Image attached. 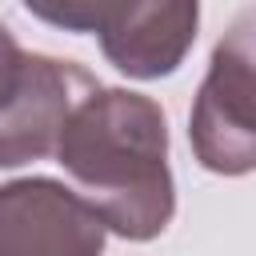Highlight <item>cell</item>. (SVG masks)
Returning a JSON list of instances; mask_svg holds the SVG:
<instances>
[{
	"mask_svg": "<svg viewBox=\"0 0 256 256\" xmlns=\"http://www.w3.org/2000/svg\"><path fill=\"white\" fill-rule=\"evenodd\" d=\"M56 160L108 232L152 240L172 224L168 120L156 100L128 88H96L64 124Z\"/></svg>",
	"mask_w": 256,
	"mask_h": 256,
	"instance_id": "1",
	"label": "cell"
},
{
	"mask_svg": "<svg viewBox=\"0 0 256 256\" xmlns=\"http://www.w3.org/2000/svg\"><path fill=\"white\" fill-rule=\"evenodd\" d=\"M64 32H96L104 56L136 80L176 72L196 40L200 0H24Z\"/></svg>",
	"mask_w": 256,
	"mask_h": 256,
	"instance_id": "2",
	"label": "cell"
},
{
	"mask_svg": "<svg viewBox=\"0 0 256 256\" xmlns=\"http://www.w3.org/2000/svg\"><path fill=\"white\" fill-rule=\"evenodd\" d=\"M188 136L208 172L244 176L256 168V8H244L212 48Z\"/></svg>",
	"mask_w": 256,
	"mask_h": 256,
	"instance_id": "3",
	"label": "cell"
},
{
	"mask_svg": "<svg viewBox=\"0 0 256 256\" xmlns=\"http://www.w3.org/2000/svg\"><path fill=\"white\" fill-rule=\"evenodd\" d=\"M100 88V80L56 56L24 52L20 76L0 100V168H20L56 152L72 112Z\"/></svg>",
	"mask_w": 256,
	"mask_h": 256,
	"instance_id": "4",
	"label": "cell"
},
{
	"mask_svg": "<svg viewBox=\"0 0 256 256\" xmlns=\"http://www.w3.org/2000/svg\"><path fill=\"white\" fill-rule=\"evenodd\" d=\"M108 224L72 188L48 176L0 188V256H100Z\"/></svg>",
	"mask_w": 256,
	"mask_h": 256,
	"instance_id": "5",
	"label": "cell"
},
{
	"mask_svg": "<svg viewBox=\"0 0 256 256\" xmlns=\"http://www.w3.org/2000/svg\"><path fill=\"white\" fill-rule=\"evenodd\" d=\"M20 64H24V48L12 40V32L0 24V100L8 96V88L16 84L20 76Z\"/></svg>",
	"mask_w": 256,
	"mask_h": 256,
	"instance_id": "6",
	"label": "cell"
}]
</instances>
